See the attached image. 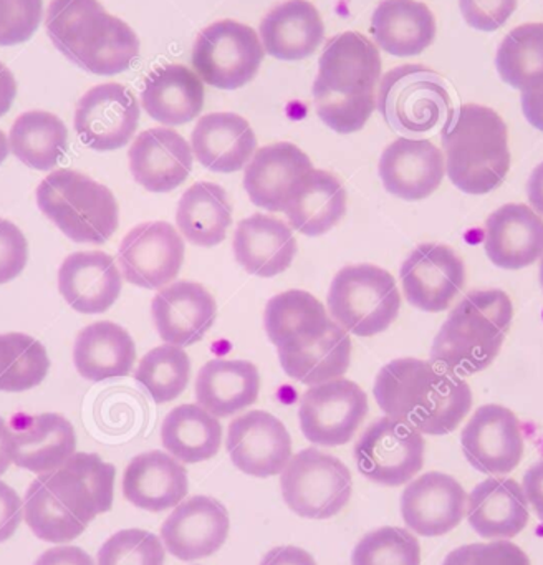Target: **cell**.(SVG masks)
Returning <instances> with one entry per match:
<instances>
[{
    "instance_id": "1",
    "label": "cell",
    "mask_w": 543,
    "mask_h": 565,
    "mask_svg": "<svg viewBox=\"0 0 543 565\" xmlns=\"http://www.w3.org/2000/svg\"><path fill=\"white\" fill-rule=\"evenodd\" d=\"M116 468L95 452H75L62 468L39 475L23 498V519L45 542L65 544L111 509Z\"/></svg>"
},
{
    "instance_id": "2",
    "label": "cell",
    "mask_w": 543,
    "mask_h": 565,
    "mask_svg": "<svg viewBox=\"0 0 543 565\" xmlns=\"http://www.w3.org/2000/svg\"><path fill=\"white\" fill-rule=\"evenodd\" d=\"M373 395L384 415L430 436L449 435L472 408V390L462 376L411 356L377 372Z\"/></svg>"
},
{
    "instance_id": "3",
    "label": "cell",
    "mask_w": 543,
    "mask_h": 565,
    "mask_svg": "<svg viewBox=\"0 0 543 565\" xmlns=\"http://www.w3.org/2000/svg\"><path fill=\"white\" fill-rule=\"evenodd\" d=\"M381 55L360 32L334 35L324 44L313 82L318 118L340 135L360 131L376 108Z\"/></svg>"
},
{
    "instance_id": "4",
    "label": "cell",
    "mask_w": 543,
    "mask_h": 565,
    "mask_svg": "<svg viewBox=\"0 0 543 565\" xmlns=\"http://www.w3.org/2000/svg\"><path fill=\"white\" fill-rule=\"evenodd\" d=\"M45 29L60 54L93 75L121 74L139 55L138 35L98 0H52Z\"/></svg>"
},
{
    "instance_id": "5",
    "label": "cell",
    "mask_w": 543,
    "mask_h": 565,
    "mask_svg": "<svg viewBox=\"0 0 543 565\" xmlns=\"http://www.w3.org/2000/svg\"><path fill=\"white\" fill-rule=\"evenodd\" d=\"M446 173L466 194H487L510 170L509 130L492 108L467 104L450 110L440 131Z\"/></svg>"
},
{
    "instance_id": "6",
    "label": "cell",
    "mask_w": 543,
    "mask_h": 565,
    "mask_svg": "<svg viewBox=\"0 0 543 565\" xmlns=\"http://www.w3.org/2000/svg\"><path fill=\"white\" fill-rule=\"evenodd\" d=\"M512 319V300L503 290H472L437 332L430 362L459 376L482 372L499 355Z\"/></svg>"
},
{
    "instance_id": "7",
    "label": "cell",
    "mask_w": 543,
    "mask_h": 565,
    "mask_svg": "<svg viewBox=\"0 0 543 565\" xmlns=\"http://www.w3.org/2000/svg\"><path fill=\"white\" fill-rule=\"evenodd\" d=\"M36 204L75 243L105 244L118 230V203L111 191L75 170L49 174L36 188Z\"/></svg>"
},
{
    "instance_id": "8",
    "label": "cell",
    "mask_w": 543,
    "mask_h": 565,
    "mask_svg": "<svg viewBox=\"0 0 543 565\" xmlns=\"http://www.w3.org/2000/svg\"><path fill=\"white\" fill-rule=\"evenodd\" d=\"M328 310L338 326L358 337H374L390 329L401 309L396 280L383 267L354 264L331 280Z\"/></svg>"
},
{
    "instance_id": "9",
    "label": "cell",
    "mask_w": 543,
    "mask_h": 565,
    "mask_svg": "<svg viewBox=\"0 0 543 565\" xmlns=\"http://www.w3.org/2000/svg\"><path fill=\"white\" fill-rule=\"evenodd\" d=\"M376 108L397 134H429L444 125L453 110L443 77L419 64L401 65L381 78Z\"/></svg>"
},
{
    "instance_id": "10",
    "label": "cell",
    "mask_w": 543,
    "mask_h": 565,
    "mask_svg": "<svg viewBox=\"0 0 543 565\" xmlns=\"http://www.w3.org/2000/svg\"><path fill=\"white\" fill-rule=\"evenodd\" d=\"M285 504L305 519H330L348 504L353 491L350 469L320 449H301L280 472Z\"/></svg>"
},
{
    "instance_id": "11",
    "label": "cell",
    "mask_w": 543,
    "mask_h": 565,
    "mask_svg": "<svg viewBox=\"0 0 543 565\" xmlns=\"http://www.w3.org/2000/svg\"><path fill=\"white\" fill-rule=\"evenodd\" d=\"M264 55V45L254 29L225 19L198 35L191 62L205 84L219 90H237L257 75Z\"/></svg>"
},
{
    "instance_id": "12",
    "label": "cell",
    "mask_w": 543,
    "mask_h": 565,
    "mask_svg": "<svg viewBox=\"0 0 543 565\" xmlns=\"http://www.w3.org/2000/svg\"><path fill=\"white\" fill-rule=\"evenodd\" d=\"M424 448L423 433L400 419L383 416L361 433L353 455L364 478L397 488L423 469Z\"/></svg>"
},
{
    "instance_id": "13",
    "label": "cell",
    "mask_w": 543,
    "mask_h": 565,
    "mask_svg": "<svg viewBox=\"0 0 543 565\" xmlns=\"http://www.w3.org/2000/svg\"><path fill=\"white\" fill-rule=\"evenodd\" d=\"M368 409L364 390L351 380L338 379L310 386L304 393L298 419L308 441L333 448L351 441Z\"/></svg>"
},
{
    "instance_id": "14",
    "label": "cell",
    "mask_w": 543,
    "mask_h": 565,
    "mask_svg": "<svg viewBox=\"0 0 543 565\" xmlns=\"http://www.w3.org/2000/svg\"><path fill=\"white\" fill-rule=\"evenodd\" d=\"M181 234L164 221L132 227L118 249L119 269L129 284L142 289H162L178 277L184 263Z\"/></svg>"
},
{
    "instance_id": "15",
    "label": "cell",
    "mask_w": 543,
    "mask_h": 565,
    "mask_svg": "<svg viewBox=\"0 0 543 565\" xmlns=\"http://www.w3.org/2000/svg\"><path fill=\"white\" fill-rule=\"evenodd\" d=\"M404 297L423 312H444L466 286V266L446 244L417 246L400 270Z\"/></svg>"
},
{
    "instance_id": "16",
    "label": "cell",
    "mask_w": 543,
    "mask_h": 565,
    "mask_svg": "<svg viewBox=\"0 0 543 565\" xmlns=\"http://www.w3.org/2000/svg\"><path fill=\"white\" fill-rule=\"evenodd\" d=\"M139 115L138 100L125 85H96L76 105L75 131L92 150L116 151L135 137Z\"/></svg>"
},
{
    "instance_id": "17",
    "label": "cell",
    "mask_w": 543,
    "mask_h": 565,
    "mask_svg": "<svg viewBox=\"0 0 543 565\" xmlns=\"http://www.w3.org/2000/svg\"><path fill=\"white\" fill-rule=\"evenodd\" d=\"M460 445L467 462L482 475L503 476L522 461L523 436L512 409L483 405L464 426Z\"/></svg>"
},
{
    "instance_id": "18",
    "label": "cell",
    "mask_w": 543,
    "mask_h": 565,
    "mask_svg": "<svg viewBox=\"0 0 543 565\" xmlns=\"http://www.w3.org/2000/svg\"><path fill=\"white\" fill-rule=\"evenodd\" d=\"M227 446L235 468L254 478L280 475L291 459V438L277 416L260 409L232 419Z\"/></svg>"
},
{
    "instance_id": "19",
    "label": "cell",
    "mask_w": 543,
    "mask_h": 565,
    "mask_svg": "<svg viewBox=\"0 0 543 565\" xmlns=\"http://www.w3.org/2000/svg\"><path fill=\"white\" fill-rule=\"evenodd\" d=\"M228 527V512L222 502L209 495H194L179 502L162 522L161 541L179 561H198L224 545Z\"/></svg>"
},
{
    "instance_id": "20",
    "label": "cell",
    "mask_w": 543,
    "mask_h": 565,
    "mask_svg": "<svg viewBox=\"0 0 543 565\" xmlns=\"http://www.w3.org/2000/svg\"><path fill=\"white\" fill-rule=\"evenodd\" d=\"M467 494L453 476L430 471L414 479L401 494L404 524L424 537L456 529L466 515Z\"/></svg>"
},
{
    "instance_id": "21",
    "label": "cell",
    "mask_w": 543,
    "mask_h": 565,
    "mask_svg": "<svg viewBox=\"0 0 543 565\" xmlns=\"http://www.w3.org/2000/svg\"><path fill=\"white\" fill-rule=\"evenodd\" d=\"M377 173L387 193L404 201H420L443 183L446 161L429 140L397 138L384 148Z\"/></svg>"
},
{
    "instance_id": "22",
    "label": "cell",
    "mask_w": 543,
    "mask_h": 565,
    "mask_svg": "<svg viewBox=\"0 0 543 565\" xmlns=\"http://www.w3.org/2000/svg\"><path fill=\"white\" fill-rule=\"evenodd\" d=\"M151 316L162 342L184 349L204 339L214 326L217 306L201 284L179 280L156 294Z\"/></svg>"
},
{
    "instance_id": "23",
    "label": "cell",
    "mask_w": 543,
    "mask_h": 565,
    "mask_svg": "<svg viewBox=\"0 0 543 565\" xmlns=\"http://www.w3.org/2000/svg\"><path fill=\"white\" fill-rule=\"evenodd\" d=\"M13 465L35 475L55 471L76 452L75 428L58 413H17L10 422Z\"/></svg>"
},
{
    "instance_id": "24",
    "label": "cell",
    "mask_w": 543,
    "mask_h": 565,
    "mask_svg": "<svg viewBox=\"0 0 543 565\" xmlns=\"http://www.w3.org/2000/svg\"><path fill=\"white\" fill-rule=\"evenodd\" d=\"M483 247L493 266L525 269L543 256V217L526 204H503L487 217Z\"/></svg>"
},
{
    "instance_id": "25",
    "label": "cell",
    "mask_w": 543,
    "mask_h": 565,
    "mask_svg": "<svg viewBox=\"0 0 543 565\" xmlns=\"http://www.w3.org/2000/svg\"><path fill=\"white\" fill-rule=\"evenodd\" d=\"M128 158L136 183L151 193H171L192 171L191 145L169 128H151L139 134Z\"/></svg>"
},
{
    "instance_id": "26",
    "label": "cell",
    "mask_w": 543,
    "mask_h": 565,
    "mask_svg": "<svg viewBox=\"0 0 543 565\" xmlns=\"http://www.w3.org/2000/svg\"><path fill=\"white\" fill-rule=\"evenodd\" d=\"M121 274L115 259L102 250L73 253L58 269V290L73 310L103 313L121 294Z\"/></svg>"
},
{
    "instance_id": "27",
    "label": "cell",
    "mask_w": 543,
    "mask_h": 565,
    "mask_svg": "<svg viewBox=\"0 0 543 565\" xmlns=\"http://www.w3.org/2000/svg\"><path fill=\"white\" fill-rule=\"evenodd\" d=\"M311 170L310 158L294 143L267 145L245 167L244 190L255 206L281 213L291 188Z\"/></svg>"
},
{
    "instance_id": "28",
    "label": "cell",
    "mask_w": 543,
    "mask_h": 565,
    "mask_svg": "<svg viewBox=\"0 0 543 565\" xmlns=\"http://www.w3.org/2000/svg\"><path fill=\"white\" fill-rule=\"evenodd\" d=\"M323 303L305 290H287L265 307L264 326L278 353H295L320 342L330 329Z\"/></svg>"
},
{
    "instance_id": "29",
    "label": "cell",
    "mask_w": 543,
    "mask_h": 565,
    "mask_svg": "<svg viewBox=\"0 0 543 565\" xmlns=\"http://www.w3.org/2000/svg\"><path fill=\"white\" fill-rule=\"evenodd\" d=\"M191 150L195 160L212 173H235L244 170L254 157L257 138L241 115L209 114L192 130Z\"/></svg>"
},
{
    "instance_id": "30",
    "label": "cell",
    "mask_w": 543,
    "mask_h": 565,
    "mask_svg": "<svg viewBox=\"0 0 543 565\" xmlns=\"http://www.w3.org/2000/svg\"><path fill=\"white\" fill-rule=\"evenodd\" d=\"M232 250L245 273L268 279L291 266L297 241L284 221L267 214H252L235 227Z\"/></svg>"
},
{
    "instance_id": "31",
    "label": "cell",
    "mask_w": 543,
    "mask_h": 565,
    "mask_svg": "<svg viewBox=\"0 0 543 565\" xmlns=\"http://www.w3.org/2000/svg\"><path fill=\"white\" fill-rule=\"evenodd\" d=\"M188 471L162 451L135 456L123 475V495L136 508L161 512L175 508L188 495Z\"/></svg>"
},
{
    "instance_id": "32",
    "label": "cell",
    "mask_w": 543,
    "mask_h": 565,
    "mask_svg": "<svg viewBox=\"0 0 543 565\" xmlns=\"http://www.w3.org/2000/svg\"><path fill=\"white\" fill-rule=\"evenodd\" d=\"M467 521L480 537L509 541L525 529L529 501L513 479L489 478L470 491Z\"/></svg>"
},
{
    "instance_id": "33",
    "label": "cell",
    "mask_w": 543,
    "mask_h": 565,
    "mask_svg": "<svg viewBox=\"0 0 543 565\" xmlns=\"http://www.w3.org/2000/svg\"><path fill=\"white\" fill-rule=\"evenodd\" d=\"M265 54L278 61L310 57L324 39V25L317 8L307 0H285L260 22Z\"/></svg>"
},
{
    "instance_id": "34",
    "label": "cell",
    "mask_w": 543,
    "mask_h": 565,
    "mask_svg": "<svg viewBox=\"0 0 543 565\" xmlns=\"http://www.w3.org/2000/svg\"><path fill=\"white\" fill-rule=\"evenodd\" d=\"M284 213L304 236H323L347 213V190L334 174L311 170L291 188Z\"/></svg>"
},
{
    "instance_id": "35",
    "label": "cell",
    "mask_w": 543,
    "mask_h": 565,
    "mask_svg": "<svg viewBox=\"0 0 543 565\" xmlns=\"http://www.w3.org/2000/svg\"><path fill=\"white\" fill-rule=\"evenodd\" d=\"M258 393L260 375L247 360H211L195 379V399L215 418H228L254 405Z\"/></svg>"
},
{
    "instance_id": "36",
    "label": "cell",
    "mask_w": 543,
    "mask_h": 565,
    "mask_svg": "<svg viewBox=\"0 0 543 565\" xmlns=\"http://www.w3.org/2000/svg\"><path fill=\"white\" fill-rule=\"evenodd\" d=\"M201 78L182 65H164L146 78L141 105L146 114L166 127H179L199 117L204 107Z\"/></svg>"
},
{
    "instance_id": "37",
    "label": "cell",
    "mask_w": 543,
    "mask_h": 565,
    "mask_svg": "<svg viewBox=\"0 0 543 565\" xmlns=\"http://www.w3.org/2000/svg\"><path fill=\"white\" fill-rule=\"evenodd\" d=\"M374 41L394 57L423 54L436 39V19L417 0H383L371 18Z\"/></svg>"
},
{
    "instance_id": "38",
    "label": "cell",
    "mask_w": 543,
    "mask_h": 565,
    "mask_svg": "<svg viewBox=\"0 0 543 565\" xmlns=\"http://www.w3.org/2000/svg\"><path fill=\"white\" fill-rule=\"evenodd\" d=\"M136 347L131 335L118 323L95 322L78 333L73 347V363L88 382L123 379L131 372Z\"/></svg>"
},
{
    "instance_id": "39",
    "label": "cell",
    "mask_w": 543,
    "mask_h": 565,
    "mask_svg": "<svg viewBox=\"0 0 543 565\" xmlns=\"http://www.w3.org/2000/svg\"><path fill=\"white\" fill-rule=\"evenodd\" d=\"M232 223V204L219 184H192L175 210V224L182 236L199 247H214L225 239Z\"/></svg>"
},
{
    "instance_id": "40",
    "label": "cell",
    "mask_w": 543,
    "mask_h": 565,
    "mask_svg": "<svg viewBox=\"0 0 543 565\" xmlns=\"http://www.w3.org/2000/svg\"><path fill=\"white\" fill-rule=\"evenodd\" d=\"M161 443L166 451L185 465L207 461L221 449L219 419L199 405H179L162 419Z\"/></svg>"
},
{
    "instance_id": "41",
    "label": "cell",
    "mask_w": 543,
    "mask_h": 565,
    "mask_svg": "<svg viewBox=\"0 0 543 565\" xmlns=\"http://www.w3.org/2000/svg\"><path fill=\"white\" fill-rule=\"evenodd\" d=\"M9 145L13 157L26 167L50 171L68 150V130L56 115L42 110L25 111L13 121Z\"/></svg>"
},
{
    "instance_id": "42",
    "label": "cell",
    "mask_w": 543,
    "mask_h": 565,
    "mask_svg": "<svg viewBox=\"0 0 543 565\" xmlns=\"http://www.w3.org/2000/svg\"><path fill=\"white\" fill-rule=\"evenodd\" d=\"M281 369L295 382L315 386L341 379L350 369L351 339L343 327L331 320L327 335L295 353H278Z\"/></svg>"
},
{
    "instance_id": "43",
    "label": "cell",
    "mask_w": 543,
    "mask_h": 565,
    "mask_svg": "<svg viewBox=\"0 0 543 565\" xmlns=\"http://www.w3.org/2000/svg\"><path fill=\"white\" fill-rule=\"evenodd\" d=\"M496 67L500 78L515 90L525 92L543 84V24L512 29L497 49Z\"/></svg>"
},
{
    "instance_id": "44",
    "label": "cell",
    "mask_w": 543,
    "mask_h": 565,
    "mask_svg": "<svg viewBox=\"0 0 543 565\" xmlns=\"http://www.w3.org/2000/svg\"><path fill=\"white\" fill-rule=\"evenodd\" d=\"M49 370V355L39 340L20 332L0 335V392L35 388Z\"/></svg>"
},
{
    "instance_id": "45",
    "label": "cell",
    "mask_w": 543,
    "mask_h": 565,
    "mask_svg": "<svg viewBox=\"0 0 543 565\" xmlns=\"http://www.w3.org/2000/svg\"><path fill=\"white\" fill-rule=\"evenodd\" d=\"M191 376V360L181 347H156L146 353L135 372V380L158 405L182 395Z\"/></svg>"
},
{
    "instance_id": "46",
    "label": "cell",
    "mask_w": 543,
    "mask_h": 565,
    "mask_svg": "<svg viewBox=\"0 0 543 565\" xmlns=\"http://www.w3.org/2000/svg\"><path fill=\"white\" fill-rule=\"evenodd\" d=\"M351 565H420L419 541L407 529H374L358 542Z\"/></svg>"
},
{
    "instance_id": "47",
    "label": "cell",
    "mask_w": 543,
    "mask_h": 565,
    "mask_svg": "<svg viewBox=\"0 0 543 565\" xmlns=\"http://www.w3.org/2000/svg\"><path fill=\"white\" fill-rule=\"evenodd\" d=\"M164 544L142 529H123L99 547L96 565H164Z\"/></svg>"
},
{
    "instance_id": "48",
    "label": "cell",
    "mask_w": 543,
    "mask_h": 565,
    "mask_svg": "<svg viewBox=\"0 0 543 565\" xmlns=\"http://www.w3.org/2000/svg\"><path fill=\"white\" fill-rule=\"evenodd\" d=\"M42 0H0V47L29 41L42 22Z\"/></svg>"
},
{
    "instance_id": "49",
    "label": "cell",
    "mask_w": 543,
    "mask_h": 565,
    "mask_svg": "<svg viewBox=\"0 0 543 565\" xmlns=\"http://www.w3.org/2000/svg\"><path fill=\"white\" fill-rule=\"evenodd\" d=\"M443 565H530V558L519 545L499 539L489 544L460 545L447 554Z\"/></svg>"
},
{
    "instance_id": "50",
    "label": "cell",
    "mask_w": 543,
    "mask_h": 565,
    "mask_svg": "<svg viewBox=\"0 0 543 565\" xmlns=\"http://www.w3.org/2000/svg\"><path fill=\"white\" fill-rule=\"evenodd\" d=\"M519 0H459L464 21L476 31H499L517 11Z\"/></svg>"
},
{
    "instance_id": "51",
    "label": "cell",
    "mask_w": 543,
    "mask_h": 565,
    "mask_svg": "<svg viewBox=\"0 0 543 565\" xmlns=\"http://www.w3.org/2000/svg\"><path fill=\"white\" fill-rule=\"evenodd\" d=\"M29 244L22 231L0 217V286L15 279L25 269Z\"/></svg>"
},
{
    "instance_id": "52",
    "label": "cell",
    "mask_w": 543,
    "mask_h": 565,
    "mask_svg": "<svg viewBox=\"0 0 543 565\" xmlns=\"http://www.w3.org/2000/svg\"><path fill=\"white\" fill-rule=\"evenodd\" d=\"M23 519V501L15 489L0 481V544L15 534Z\"/></svg>"
},
{
    "instance_id": "53",
    "label": "cell",
    "mask_w": 543,
    "mask_h": 565,
    "mask_svg": "<svg viewBox=\"0 0 543 565\" xmlns=\"http://www.w3.org/2000/svg\"><path fill=\"white\" fill-rule=\"evenodd\" d=\"M33 565H95L92 555L76 545H58L49 548Z\"/></svg>"
},
{
    "instance_id": "54",
    "label": "cell",
    "mask_w": 543,
    "mask_h": 565,
    "mask_svg": "<svg viewBox=\"0 0 543 565\" xmlns=\"http://www.w3.org/2000/svg\"><path fill=\"white\" fill-rule=\"evenodd\" d=\"M522 489L526 501L532 504L540 521H543V459L526 469Z\"/></svg>"
},
{
    "instance_id": "55",
    "label": "cell",
    "mask_w": 543,
    "mask_h": 565,
    "mask_svg": "<svg viewBox=\"0 0 543 565\" xmlns=\"http://www.w3.org/2000/svg\"><path fill=\"white\" fill-rule=\"evenodd\" d=\"M260 565H317L315 558L304 548L295 545L272 548L264 555Z\"/></svg>"
},
{
    "instance_id": "56",
    "label": "cell",
    "mask_w": 543,
    "mask_h": 565,
    "mask_svg": "<svg viewBox=\"0 0 543 565\" xmlns=\"http://www.w3.org/2000/svg\"><path fill=\"white\" fill-rule=\"evenodd\" d=\"M520 102H522V111L526 121L536 130L543 131V84L522 92Z\"/></svg>"
},
{
    "instance_id": "57",
    "label": "cell",
    "mask_w": 543,
    "mask_h": 565,
    "mask_svg": "<svg viewBox=\"0 0 543 565\" xmlns=\"http://www.w3.org/2000/svg\"><path fill=\"white\" fill-rule=\"evenodd\" d=\"M17 95V82L12 72L0 62V117L12 107Z\"/></svg>"
},
{
    "instance_id": "58",
    "label": "cell",
    "mask_w": 543,
    "mask_h": 565,
    "mask_svg": "<svg viewBox=\"0 0 543 565\" xmlns=\"http://www.w3.org/2000/svg\"><path fill=\"white\" fill-rule=\"evenodd\" d=\"M526 196L530 207L543 216V163H540L526 181Z\"/></svg>"
},
{
    "instance_id": "59",
    "label": "cell",
    "mask_w": 543,
    "mask_h": 565,
    "mask_svg": "<svg viewBox=\"0 0 543 565\" xmlns=\"http://www.w3.org/2000/svg\"><path fill=\"white\" fill-rule=\"evenodd\" d=\"M13 462L12 431L6 419L0 418V476Z\"/></svg>"
},
{
    "instance_id": "60",
    "label": "cell",
    "mask_w": 543,
    "mask_h": 565,
    "mask_svg": "<svg viewBox=\"0 0 543 565\" xmlns=\"http://www.w3.org/2000/svg\"><path fill=\"white\" fill-rule=\"evenodd\" d=\"M9 157V141H7L6 134L0 130V164Z\"/></svg>"
},
{
    "instance_id": "61",
    "label": "cell",
    "mask_w": 543,
    "mask_h": 565,
    "mask_svg": "<svg viewBox=\"0 0 543 565\" xmlns=\"http://www.w3.org/2000/svg\"><path fill=\"white\" fill-rule=\"evenodd\" d=\"M540 286H542L543 289V256L542 260H540Z\"/></svg>"
}]
</instances>
